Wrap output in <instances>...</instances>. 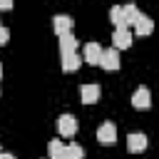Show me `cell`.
I'll return each instance as SVG.
<instances>
[{
    "instance_id": "obj_1",
    "label": "cell",
    "mask_w": 159,
    "mask_h": 159,
    "mask_svg": "<svg viewBox=\"0 0 159 159\" xmlns=\"http://www.w3.org/2000/svg\"><path fill=\"white\" fill-rule=\"evenodd\" d=\"M119 65H122V60H119V50H114V47H109V50H102L99 67H104L107 72H114V70H119Z\"/></svg>"
},
{
    "instance_id": "obj_2",
    "label": "cell",
    "mask_w": 159,
    "mask_h": 159,
    "mask_svg": "<svg viewBox=\"0 0 159 159\" xmlns=\"http://www.w3.org/2000/svg\"><path fill=\"white\" fill-rule=\"evenodd\" d=\"M57 132H60L62 137H75V132H77V119H75L72 114H60V117H57Z\"/></svg>"
},
{
    "instance_id": "obj_3",
    "label": "cell",
    "mask_w": 159,
    "mask_h": 159,
    "mask_svg": "<svg viewBox=\"0 0 159 159\" xmlns=\"http://www.w3.org/2000/svg\"><path fill=\"white\" fill-rule=\"evenodd\" d=\"M112 45H114V50H127V47L132 45V32H129V27H117V30L112 32Z\"/></svg>"
},
{
    "instance_id": "obj_4",
    "label": "cell",
    "mask_w": 159,
    "mask_h": 159,
    "mask_svg": "<svg viewBox=\"0 0 159 159\" xmlns=\"http://www.w3.org/2000/svg\"><path fill=\"white\" fill-rule=\"evenodd\" d=\"M132 104H134V109H149V107H152V92H149L147 87L134 89V94H132Z\"/></svg>"
},
{
    "instance_id": "obj_5",
    "label": "cell",
    "mask_w": 159,
    "mask_h": 159,
    "mask_svg": "<svg viewBox=\"0 0 159 159\" xmlns=\"http://www.w3.org/2000/svg\"><path fill=\"white\" fill-rule=\"evenodd\" d=\"M97 139H99V144H114V139H117V127H114L112 122L99 124V129H97Z\"/></svg>"
},
{
    "instance_id": "obj_6",
    "label": "cell",
    "mask_w": 159,
    "mask_h": 159,
    "mask_svg": "<svg viewBox=\"0 0 159 159\" xmlns=\"http://www.w3.org/2000/svg\"><path fill=\"white\" fill-rule=\"evenodd\" d=\"M72 17L70 15H55L52 17V30H55V35L60 37V35H65V32H72Z\"/></svg>"
},
{
    "instance_id": "obj_7",
    "label": "cell",
    "mask_w": 159,
    "mask_h": 159,
    "mask_svg": "<svg viewBox=\"0 0 159 159\" xmlns=\"http://www.w3.org/2000/svg\"><path fill=\"white\" fill-rule=\"evenodd\" d=\"M127 149H129L132 154L144 152V149H147V134H142V132H132V134L127 137Z\"/></svg>"
},
{
    "instance_id": "obj_8",
    "label": "cell",
    "mask_w": 159,
    "mask_h": 159,
    "mask_svg": "<svg viewBox=\"0 0 159 159\" xmlns=\"http://www.w3.org/2000/svg\"><path fill=\"white\" fill-rule=\"evenodd\" d=\"M152 30H154V20L144 12H139V17L134 20V32L137 35H152Z\"/></svg>"
},
{
    "instance_id": "obj_9",
    "label": "cell",
    "mask_w": 159,
    "mask_h": 159,
    "mask_svg": "<svg viewBox=\"0 0 159 159\" xmlns=\"http://www.w3.org/2000/svg\"><path fill=\"white\" fill-rule=\"evenodd\" d=\"M77 45H80V40H77L72 32H65V35H60V55L77 52Z\"/></svg>"
},
{
    "instance_id": "obj_10",
    "label": "cell",
    "mask_w": 159,
    "mask_h": 159,
    "mask_svg": "<svg viewBox=\"0 0 159 159\" xmlns=\"http://www.w3.org/2000/svg\"><path fill=\"white\" fill-rule=\"evenodd\" d=\"M80 97L84 104H94L99 99V84H82L80 87Z\"/></svg>"
},
{
    "instance_id": "obj_11",
    "label": "cell",
    "mask_w": 159,
    "mask_h": 159,
    "mask_svg": "<svg viewBox=\"0 0 159 159\" xmlns=\"http://www.w3.org/2000/svg\"><path fill=\"white\" fill-rule=\"evenodd\" d=\"M99 57H102V47H99L97 42H87V45H84V62L99 65Z\"/></svg>"
},
{
    "instance_id": "obj_12",
    "label": "cell",
    "mask_w": 159,
    "mask_h": 159,
    "mask_svg": "<svg viewBox=\"0 0 159 159\" xmlns=\"http://www.w3.org/2000/svg\"><path fill=\"white\" fill-rule=\"evenodd\" d=\"M62 70L65 72H75L77 67H80V55L77 52H67V55H62Z\"/></svg>"
},
{
    "instance_id": "obj_13",
    "label": "cell",
    "mask_w": 159,
    "mask_h": 159,
    "mask_svg": "<svg viewBox=\"0 0 159 159\" xmlns=\"http://www.w3.org/2000/svg\"><path fill=\"white\" fill-rule=\"evenodd\" d=\"M47 154H50V159H65V144L60 139H52L47 144Z\"/></svg>"
},
{
    "instance_id": "obj_14",
    "label": "cell",
    "mask_w": 159,
    "mask_h": 159,
    "mask_svg": "<svg viewBox=\"0 0 159 159\" xmlns=\"http://www.w3.org/2000/svg\"><path fill=\"white\" fill-rule=\"evenodd\" d=\"M122 12H124V25L129 27V25H134V20L139 17V10H137V5H122Z\"/></svg>"
},
{
    "instance_id": "obj_15",
    "label": "cell",
    "mask_w": 159,
    "mask_h": 159,
    "mask_svg": "<svg viewBox=\"0 0 159 159\" xmlns=\"http://www.w3.org/2000/svg\"><path fill=\"white\" fill-rule=\"evenodd\" d=\"M82 157H84V149L80 144H75V142L65 144V159H82Z\"/></svg>"
},
{
    "instance_id": "obj_16",
    "label": "cell",
    "mask_w": 159,
    "mask_h": 159,
    "mask_svg": "<svg viewBox=\"0 0 159 159\" xmlns=\"http://www.w3.org/2000/svg\"><path fill=\"white\" fill-rule=\"evenodd\" d=\"M109 20L114 22V27H127V25H124V12H122L119 5H114V7L109 10Z\"/></svg>"
},
{
    "instance_id": "obj_17",
    "label": "cell",
    "mask_w": 159,
    "mask_h": 159,
    "mask_svg": "<svg viewBox=\"0 0 159 159\" xmlns=\"http://www.w3.org/2000/svg\"><path fill=\"white\" fill-rule=\"evenodd\" d=\"M7 40H10V30L0 25V45H7Z\"/></svg>"
},
{
    "instance_id": "obj_18",
    "label": "cell",
    "mask_w": 159,
    "mask_h": 159,
    "mask_svg": "<svg viewBox=\"0 0 159 159\" xmlns=\"http://www.w3.org/2000/svg\"><path fill=\"white\" fill-rule=\"evenodd\" d=\"M12 7V0H0V10H10Z\"/></svg>"
},
{
    "instance_id": "obj_19",
    "label": "cell",
    "mask_w": 159,
    "mask_h": 159,
    "mask_svg": "<svg viewBox=\"0 0 159 159\" xmlns=\"http://www.w3.org/2000/svg\"><path fill=\"white\" fill-rule=\"evenodd\" d=\"M0 159H15V157H12V154H2V152H0Z\"/></svg>"
},
{
    "instance_id": "obj_20",
    "label": "cell",
    "mask_w": 159,
    "mask_h": 159,
    "mask_svg": "<svg viewBox=\"0 0 159 159\" xmlns=\"http://www.w3.org/2000/svg\"><path fill=\"white\" fill-rule=\"evenodd\" d=\"M0 77H2V65H0Z\"/></svg>"
}]
</instances>
